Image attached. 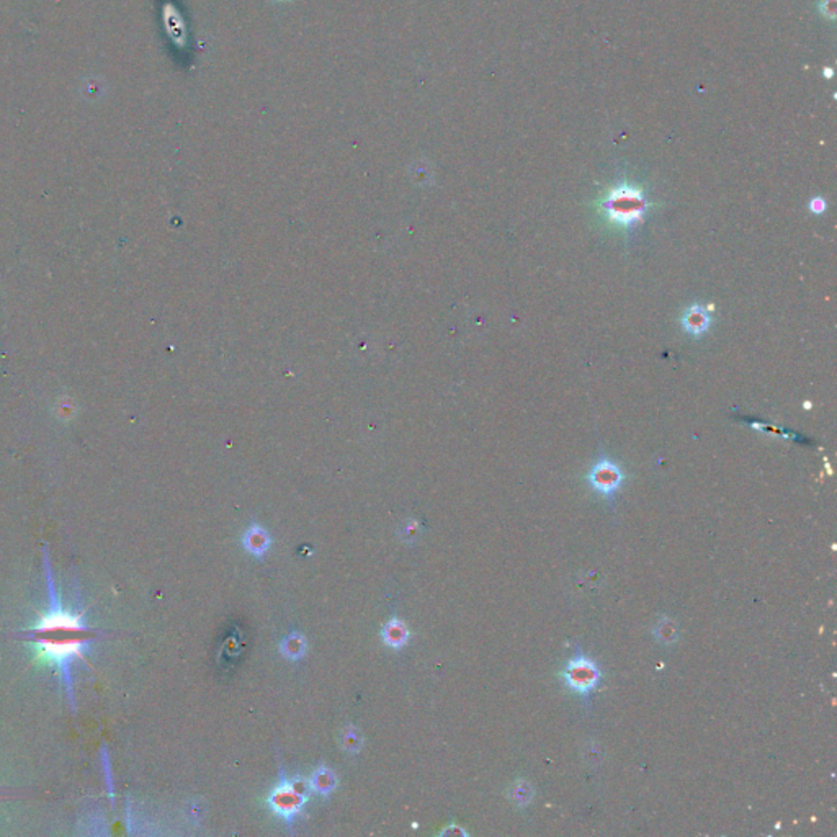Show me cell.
<instances>
[{
	"instance_id": "cell-1",
	"label": "cell",
	"mask_w": 837,
	"mask_h": 837,
	"mask_svg": "<svg viewBox=\"0 0 837 837\" xmlns=\"http://www.w3.org/2000/svg\"><path fill=\"white\" fill-rule=\"evenodd\" d=\"M597 207L605 214L608 223L628 231L643 221L644 214L649 209V201L641 187L623 182L608 190V193L598 201Z\"/></svg>"
},
{
	"instance_id": "cell-2",
	"label": "cell",
	"mask_w": 837,
	"mask_h": 837,
	"mask_svg": "<svg viewBox=\"0 0 837 837\" xmlns=\"http://www.w3.org/2000/svg\"><path fill=\"white\" fill-rule=\"evenodd\" d=\"M560 677L566 689L579 695L584 700L585 707H591V693L601 685L602 680V672L592 657H589L578 646L573 657L561 669Z\"/></svg>"
},
{
	"instance_id": "cell-3",
	"label": "cell",
	"mask_w": 837,
	"mask_h": 837,
	"mask_svg": "<svg viewBox=\"0 0 837 837\" xmlns=\"http://www.w3.org/2000/svg\"><path fill=\"white\" fill-rule=\"evenodd\" d=\"M623 481L625 473L615 461L607 458V456H598V460L592 465L587 474L589 486L610 504H614L615 494L619 492Z\"/></svg>"
},
{
	"instance_id": "cell-4",
	"label": "cell",
	"mask_w": 837,
	"mask_h": 837,
	"mask_svg": "<svg viewBox=\"0 0 837 837\" xmlns=\"http://www.w3.org/2000/svg\"><path fill=\"white\" fill-rule=\"evenodd\" d=\"M308 800L309 798L303 797V795L298 793V791L293 788L286 777H283V775H282V780L278 782V785L272 790V793L268 795L270 806H272V809L278 814V816H282L283 820H286L288 822H291L301 811H303L304 804L308 803Z\"/></svg>"
},
{
	"instance_id": "cell-5",
	"label": "cell",
	"mask_w": 837,
	"mask_h": 837,
	"mask_svg": "<svg viewBox=\"0 0 837 837\" xmlns=\"http://www.w3.org/2000/svg\"><path fill=\"white\" fill-rule=\"evenodd\" d=\"M684 331L693 337H702L711 326V318L708 311L700 304H693L682 316Z\"/></svg>"
},
{
	"instance_id": "cell-6",
	"label": "cell",
	"mask_w": 837,
	"mask_h": 837,
	"mask_svg": "<svg viewBox=\"0 0 837 837\" xmlns=\"http://www.w3.org/2000/svg\"><path fill=\"white\" fill-rule=\"evenodd\" d=\"M242 545H244L245 551L250 553L252 556L262 558L265 553L270 550L272 538H270V533L267 530L254 524L245 530L244 537H242Z\"/></svg>"
},
{
	"instance_id": "cell-7",
	"label": "cell",
	"mask_w": 837,
	"mask_h": 837,
	"mask_svg": "<svg viewBox=\"0 0 837 837\" xmlns=\"http://www.w3.org/2000/svg\"><path fill=\"white\" fill-rule=\"evenodd\" d=\"M381 637L386 646L392 649H401L402 646H406L407 639H409V630H407V626L402 620L391 619L383 626Z\"/></svg>"
},
{
	"instance_id": "cell-8",
	"label": "cell",
	"mask_w": 837,
	"mask_h": 837,
	"mask_svg": "<svg viewBox=\"0 0 837 837\" xmlns=\"http://www.w3.org/2000/svg\"><path fill=\"white\" fill-rule=\"evenodd\" d=\"M309 784H311V788H313V791H316V793L322 795V797H329V795H331L332 791L337 788L338 780H337L336 772H334L332 768L321 766L313 772V775H311V779H309Z\"/></svg>"
},
{
	"instance_id": "cell-9",
	"label": "cell",
	"mask_w": 837,
	"mask_h": 837,
	"mask_svg": "<svg viewBox=\"0 0 837 837\" xmlns=\"http://www.w3.org/2000/svg\"><path fill=\"white\" fill-rule=\"evenodd\" d=\"M306 648H308V641H306L304 635L300 633V631H291L280 643L282 656L290 661H300L301 657H304Z\"/></svg>"
},
{
	"instance_id": "cell-10",
	"label": "cell",
	"mask_w": 837,
	"mask_h": 837,
	"mask_svg": "<svg viewBox=\"0 0 837 837\" xmlns=\"http://www.w3.org/2000/svg\"><path fill=\"white\" fill-rule=\"evenodd\" d=\"M654 637L662 646H672L679 641V625L669 616H661L654 626Z\"/></svg>"
},
{
	"instance_id": "cell-11",
	"label": "cell",
	"mask_w": 837,
	"mask_h": 837,
	"mask_svg": "<svg viewBox=\"0 0 837 837\" xmlns=\"http://www.w3.org/2000/svg\"><path fill=\"white\" fill-rule=\"evenodd\" d=\"M533 793V786L527 780H517L509 788V798L520 808H525L527 804L532 803Z\"/></svg>"
},
{
	"instance_id": "cell-12",
	"label": "cell",
	"mask_w": 837,
	"mask_h": 837,
	"mask_svg": "<svg viewBox=\"0 0 837 837\" xmlns=\"http://www.w3.org/2000/svg\"><path fill=\"white\" fill-rule=\"evenodd\" d=\"M340 744L342 748H344V751L355 754L359 752L361 745H363V738H361L359 730L354 728V726H349V728L344 730V733H342Z\"/></svg>"
},
{
	"instance_id": "cell-13",
	"label": "cell",
	"mask_w": 837,
	"mask_h": 837,
	"mask_svg": "<svg viewBox=\"0 0 837 837\" xmlns=\"http://www.w3.org/2000/svg\"><path fill=\"white\" fill-rule=\"evenodd\" d=\"M401 538L404 540L407 543H414V540L419 537L420 530H419V524L415 522V520H411V522H407L402 525V528L399 530Z\"/></svg>"
},
{
	"instance_id": "cell-14",
	"label": "cell",
	"mask_w": 837,
	"mask_h": 837,
	"mask_svg": "<svg viewBox=\"0 0 837 837\" xmlns=\"http://www.w3.org/2000/svg\"><path fill=\"white\" fill-rule=\"evenodd\" d=\"M288 782H290V785L293 786V788L298 791V793L303 795V797H306V798L311 797V791H313V788H311V784L308 779H304V777H301V775H296V777H293V779H288Z\"/></svg>"
},
{
	"instance_id": "cell-15",
	"label": "cell",
	"mask_w": 837,
	"mask_h": 837,
	"mask_svg": "<svg viewBox=\"0 0 837 837\" xmlns=\"http://www.w3.org/2000/svg\"><path fill=\"white\" fill-rule=\"evenodd\" d=\"M820 12L827 20L836 18V0H820Z\"/></svg>"
},
{
	"instance_id": "cell-16",
	"label": "cell",
	"mask_w": 837,
	"mask_h": 837,
	"mask_svg": "<svg viewBox=\"0 0 837 837\" xmlns=\"http://www.w3.org/2000/svg\"><path fill=\"white\" fill-rule=\"evenodd\" d=\"M826 208H827L826 200L821 198V196H816V198H813L811 201H809V212L814 214H822L826 212Z\"/></svg>"
},
{
	"instance_id": "cell-17",
	"label": "cell",
	"mask_w": 837,
	"mask_h": 837,
	"mask_svg": "<svg viewBox=\"0 0 837 837\" xmlns=\"http://www.w3.org/2000/svg\"><path fill=\"white\" fill-rule=\"evenodd\" d=\"M466 834H468V832H466L463 827H460L456 825L448 826L447 829L442 831V836H466Z\"/></svg>"
},
{
	"instance_id": "cell-18",
	"label": "cell",
	"mask_w": 837,
	"mask_h": 837,
	"mask_svg": "<svg viewBox=\"0 0 837 837\" xmlns=\"http://www.w3.org/2000/svg\"><path fill=\"white\" fill-rule=\"evenodd\" d=\"M190 816L193 818V821H200L201 818H203V806H201L200 803H193L190 806Z\"/></svg>"
}]
</instances>
